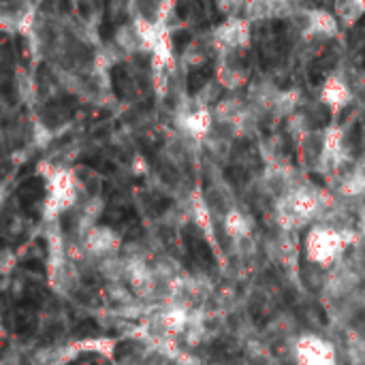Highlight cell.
<instances>
[{
    "mask_svg": "<svg viewBox=\"0 0 365 365\" xmlns=\"http://www.w3.org/2000/svg\"><path fill=\"white\" fill-rule=\"evenodd\" d=\"M41 175L45 180V201H43V222H58V218L79 205V184L71 169L41 165Z\"/></svg>",
    "mask_w": 365,
    "mask_h": 365,
    "instance_id": "obj_1",
    "label": "cell"
},
{
    "mask_svg": "<svg viewBox=\"0 0 365 365\" xmlns=\"http://www.w3.org/2000/svg\"><path fill=\"white\" fill-rule=\"evenodd\" d=\"M357 242H359L357 233H342L329 227L314 225L310 227L306 242H304L306 259L312 267L329 272L342 259H346V252L353 250Z\"/></svg>",
    "mask_w": 365,
    "mask_h": 365,
    "instance_id": "obj_2",
    "label": "cell"
},
{
    "mask_svg": "<svg viewBox=\"0 0 365 365\" xmlns=\"http://www.w3.org/2000/svg\"><path fill=\"white\" fill-rule=\"evenodd\" d=\"M291 357L295 365H338L336 346L317 334L297 336L291 342Z\"/></svg>",
    "mask_w": 365,
    "mask_h": 365,
    "instance_id": "obj_3",
    "label": "cell"
},
{
    "mask_svg": "<svg viewBox=\"0 0 365 365\" xmlns=\"http://www.w3.org/2000/svg\"><path fill=\"white\" fill-rule=\"evenodd\" d=\"M212 43L216 47V53L225 51H246L250 47V21L248 19H237V17H227L222 24H218L212 32Z\"/></svg>",
    "mask_w": 365,
    "mask_h": 365,
    "instance_id": "obj_4",
    "label": "cell"
},
{
    "mask_svg": "<svg viewBox=\"0 0 365 365\" xmlns=\"http://www.w3.org/2000/svg\"><path fill=\"white\" fill-rule=\"evenodd\" d=\"M83 248V255L88 257V261L94 265L96 261L105 259V257H113L120 255L124 244H122V235L107 227V225H96L94 229H90L86 233V237L79 242Z\"/></svg>",
    "mask_w": 365,
    "mask_h": 365,
    "instance_id": "obj_5",
    "label": "cell"
},
{
    "mask_svg": "<svg viewBox=\"0 0 365 365\" xmlns=\"http://www.w3.org/2000/svg\"><path fill=\"white\" fill-rule=\"evenodd\" d=\"M246 51H225L218 53L216 62V81L220 83L222 90L227 92H237L240 88L248 86L250 81V71L244 58Z\"/></svg>",
    "mask_w": 365,
    "mask_h": 365,
    "instance_id": "obj_6",
    "label": "cell"
},
{
    "mask_svg": "<svg viewBox=\"0 0 365 365\" xmlns=\"http://www.w3.org/2000/svg\"><path fill=\"white\" fill-rule=\"evenodd\" d=\"M36 4L32 2H2L0 4V26L9 34L32 36L36 28Z\"/></svg>",
    "mask_w": 365,
    "mask_h": 365,
    "instance_id": "obj_7",
    "label": "cell"
},
{
    "mask_svg": "<svg viewBox=\"0 0 365 365\" xmlns=\"http://www.w3.org/2000/svg\"><path fill=\"white\" fill-rule=\"evenodd\" d=\"M297 148H299L302 167L306 171L331 175V165H329V154H327V133H325V128L323 130H314L308 137H304L297 143Z\"/></svg>",
    "mask_w": 365,
    "mask_h": 365,
    "instance_id": "obj_8",
    "label": "cell"
},
{
    "mask_svg": "<svg viewBox=\"0 0 365 365\" xmlns=\"http://www.w3.org/2000/svg\"><path fill=\"white\" fill-rule=\"evenodd\" d=\"M353 98H355V90L344 77V73H331L321 88L319 101L331 115H338L353 103Z\"/></svg>",
    "mask_w": 365,
    "mask_h": 365,
    "instance_id": "obj_9",
    "label": "cell"
},
{
    "mask_svg": "<svg viewBox=\"0 0 365 365\" xmlns=\"http://www.w3.org/2000/svg\"><path fill=\"white\" fill-rule=\"evenodd\" d=\"M222 229H225V235L231 240V244L248 242L255 235V222L242 207H235L225 216Z\"/></svg>",
    "mask_w": 365,
    "mask_h": 365,
    "instance_id": "obj_10",
    "label": "cell"
},
{
    "mask_svg": "<svg viewBox=\"0 0 365 365\" xmlns=\"http://www.w3.org/2000/svg\"><path fill=\"white\" fill-rule=\"evenodd\" d=\"M79 357V351L75 346V340L64 344H53L38 349L32 355V365H68Z\"/></svg>",
    "mask_w": 365,
    "mask_h": 365,
    "instance_id": "obj_11",
    "label": "cell"
},
{
    "mask_svg": "<svg viewBox=\"0 0 365 365\" xmlns=\"http://www.w3.org/2000/svg\"><path fill=\"white\" fill-rule=\"evenodd\" d=\"M212 51H216V47L212 43V36L210 34L207 36H197L184 47V51L180 56V64L184 68H201L210 60Z\"/></svg>",
    "mask_w": 365,
    "mask_h": 365,
    "instance_id": "obj_12",
    "label": "cell"
},
{
    "mask_svg": "<svg viewBox=\"0 0 365 365\" xmlns=\"http://www.w3.org/2000/svg\"><path fill=\"white\" fill-rule=\"evenodd\" d=\"M113 43L124 51L126 58H135V56L148 53L145 45H143V38H141V32H139V28H137V24L133 19H128L126 24H122L115 30Z\"/></svg>",
    "mask_w": 365,
    "mask_h": 365,
    "instance_id": "obj_13",
    "label": "cell"
},
{
    "mask_svg": "<svg viewBox=\"0 0 365 365\" xmlns=\"http://www.w3.org/2000/svg\"><path fill=\"white\" fill-rule=\"evenodd\" d=\"M205 201H207V207H210L212 216H214V218H222V220H225V216H227L231 210L237 207L233 195H231L229 188L222 186V184H212V186L205 190Z\"/></svg>",
    "mask_w": 365,
    "mask_h": 365,
    "instance_id": "obj_14",
    "label": "cell"
},
{
    "mask_svg": "<svg viewBox=\"0 0 365 365\" xmlns=\"http://www.w3.org/2000/svg\"><path fill=\"white\" fill-rule=\"evenodd\" d=\"M304 103H306V98H304L302 90H297V88H287V90H282V88H280L278 98H276V105H274L272 118H276V120H289L293 113H297V111L302 109Z\"/></svg>",
    "mask_w": 365,
    "mask_h": 365,
    "instance_id": "obj_15",
    "label": "cell"
},
{
    "mask_svg": "<svg viewBox=\"0 0 365 365\" xmlns=\"http://www.w3.org/2000/svg\"><path fill=\"white\" fill-rule=\"evenodd\" d=\"M75 346H77L79 355L90 353V355H101L105 359H111L113 353H115L118 340H111V338H81V340H75Z\"/></svg>",
    "mask_w": 365,
    "mask_h": 365,
    "instance_id": "obj_16",
    "label": "cell"
},
{
    "mask_svg": "<svg viewBox=\"0 0 365 365\" xmlns=\"http://www.w3.org/2000/svg\"><path fill=\"white\" fill-rule=\"evenodd\" d=\"M336 17L340 19L342 26L351 28L355 26L365 15V0H346V2H338L334 6Z\"/></svg>",
    "mask_w": 365,
    "mask_h": 365,
    "instance_id": "obj_17",
    "label": "cell"
},
{
    "mask_svg": "<svg viewBox=\"0 0 365 365\" xmlns=\"http://www.w3.org/2000/svg\"><path fill=\"white\" fill-rule=\"evenodd\" d=\"M130 171H133V175H145L150 171V165L143 156H135L130 163Z\"/></svg>",
    "mask_w": 365,
    "mask_h": 365,
    "instance_id": "obj_18",
    "label": "cell"
},
{
    "mask_svg": "<svg viewBox=\"0 0 365 365\" xmlns=\"http://www.w3.org/2000/svg\"><path fill=\"white\" fill-rule=\"evenodd\" d=\"M15 263H17V259H15V257H13V252L6 248V250L2 252V274H4V276H9Z\"/></svg>",
    "mask_w": 365,
    "mask_h": 365,
    "instance_id": "obj_19",
    "label": "cell"
},
{
    "mask_svg": "<svg viewBox=\"0 0 365 365\" xmlns=\"http://www.w3.org/2000/svg\"><path fill=\"white\" fill-rule=\"evenodd\" d=\"M216 365H237V364H233V361H220V364H216Z\"/></svg>",
    "mask_w": 365,
    "mask_h": 365,
    "instance_id": "obj_20",
    "label": "cell"
}]
</instances>
